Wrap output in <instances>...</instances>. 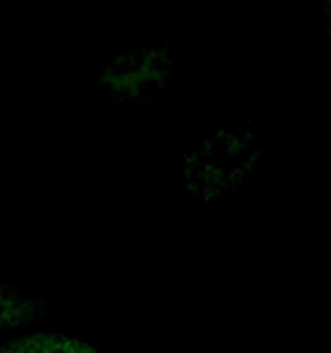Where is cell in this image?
Wrapping results in <instances>:
<instances>
[{
  "label": "cell",
  "instance_id": "1",
  "mask_svg": "<svg viewBox=\"0 0 331 353\" xmlns=\"http://www.w3.org/2000/svg\"><path fill=\"white\" fill-rule=\"evenodd\" d=\"M262 154V137L252 124L219 128L185 155V192L203 200L228 195L247 185Z\"/></svg>",
  "mask_w": 331,
  "mask_h": 353
},
{
  "label": "cell",
  "instance_id": "2",
  "mask_svg": "<svg viewBox=\"0 0 331 353\" xmlns=\"http://www.w3.org/2000/svg\"><path fill=\"white\" fill-rule=\"evenodd\" d=\"M178 52L169 45H147L110 59L99 72L97 86L117 103H145L171 83Z\"/></svg>",
  "mask_w": 331,
  "mask_h": 353
},
{
  "label": "cell",
  "instance_id": "3",
  "mask_svg": "<svg viewBox=\"0 0 331 353\" xmlns=\"http://www.w3.org/2000/svg\"><path fill=\"white\" fill-rule=\"evenodd\" d=\"M0 353H100L79 338L55 331H38L0 345Z\"/></svg>",
  "mask_w": 331,
  "mask_h": 353
},
{
  "label": "cell",
  "instance_id": "4",
  "mask_svg": "<svg viewBox=\"0 0 331 353\" xmlns=\"http://www.w3.org/2000/svg\"><path fill=\"white\" fill-rule=\"evenodd\" d=\"M0 47H2V37H0Z\"/></svg>",
  "mask_w": 331,
  "mask_h": 353
}]
</instances>
